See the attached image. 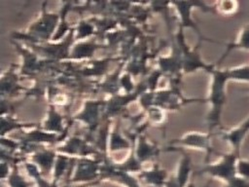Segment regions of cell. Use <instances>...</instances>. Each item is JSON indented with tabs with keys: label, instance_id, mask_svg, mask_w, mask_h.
<instances>
[{
	"label": "cell",
	"instance_id": "1",
	"mask_svg": "<svg viewBox=\"0 0 249 187\" xmlns=\"http://www.w3.org/2000/svg\"><path fill=\"white\" fill-rule=\"evenodd\" d=\"M212 83L209 94V101L211 102V111L207 117L209 129H213L220 124L221 113L223 106L226 103V84L229 80L227 70L212 69Z\"/></svg>",
	"mask_w": 249,
	"mask_h": 187
},
{
	"label": "cell",
	"instance_id": "2",
	"mask_svg": "<svg viewBox=\"0 0 249 187\" xmlns=\"http://www.w3.org/2000/svg\"><path fill=\"white\" fill-rule=\"evenodd\" d=\"M239 158V154L231 151L230 154L223 155L222 159L213 165L206 166L202 170L213 177L229 181L236 176V161Z\"/></svg>",
	"mask_w": 249,
	"mask_h": 187
},
{
	"label": "cell",
	"instance_id": "3",
	"mask_svg": "<svg viewBox=\"0 0 249 187\" xmlns=\"http://www.w3.org/2000/svg\"><path fill=\"white\" fill-rule=\"evenodd\" d=\"M248 132H249V117L245 119L238 126L222 132V137L231 145L233 152L239 154L242 141L244 140Z\"/></svg>",
	"mask_w": 249,
	"mask_h": 187
},
{
	"label": "cell",
	"instance_id": "4",
	"mask_svg": "<svg viewBox=\"0 0 249 187\" xmlns=\"http://www.w3.org/2000/svg\"><path fill=\"white\" fill-rule=\"evenodd\" d=\"M232 50H241V51H249V22L245 23L239 30L236 39L233 42H231L227 45V49L224 55L219 59V62L223 60L229 53Z\"/></svg>",
	"mask_w": 249,
	"mask_h": 187
},
{
	"label": "cell",
	"instance_id": "5",
	"mask_svg": "<svg viewBox=\"0 0 249 187\" xmlns=\"http://www.w3.org/2000/svg\"><path fill=\"white\" fill-rule=\"evenodd\" d=\"M186 145L198 147L201 149H206L207 151H211L210 148V138L209 134H200V133H193L185 136L182 140Z\"/></svg>",
	"mask_w": 249,
	"mask_h": 187
},
{
	"label": "cell",
	"instance_id": "6",
	"mask_svg": "<svg viewBox=\"0 0 249 187\" xmlns=\"http://www.w3.org/2000/svg\"><path fill=\"white\" fill-rule=\"evenodd\" d=\"M229 80L249 83V64H242L227 69Z\"/></svg>",
	"mask_w": 249,
	"mask_h": 187
},
{
	"label": "cell",
	"instance_id": "7",
	"mask_svg": "<svg viewBox=\"0 0 249 187\" xmlns=\"http://www.w3.org/2000/svg\"><path fill=\"white\" fill-rule=\"evenodd\" d=\"M191 171V167H190V160L188 157H185L184 160L181 163V166L178 169V173L176 176V182L181 186V187H185L188 178H189V174Z\"/></svg>",
	"mask_w": 249,
	"mask_h": 187
},
{
	"label": "cell",
	"instance_id": "8",
	"mask_svg": "<svg viewBox=\"0 0 249 187\" xmlns=\"http://www.w3.org/2000/svg\"><path fill=\"white\" fill-rule=\"evenodd\" d=\"M239 8V4L235 1H224V2H220L217 4V11H219L220 13H222L223 15H234Z\"/></svg>",
	"mask_w": 249,
	"mask_h": 187
},
{
	"label": "cell",
	"instance_id": "9",
	"mask_svg": "<svg viewBox=\"0 0 249 187\" xmlns=\"http://www.w3.org/2000/svg\"><path fill=\"white\" fill-rule=\"evenodd\" d=\"M236 175L249 181V160L238 158L236 161Z\"/></svg>",
	"mask_w": 249,
	"mask_h": 187
},
{
	"label": "cell",
	"instance_id": "10",
	"mask_svg": "<svg viewBox=\"0 0 249 187\" xmlns=\"http://www.w3.org/2000/svg\"><path fill=\"white\" fill-rule=\"evenodd\" d=\"M225 187H249V181L236 175L231 180L227 181Z\"/></svg>",
	"mask_w": 249,
	"mask_h": 187
},
{
	"label": "cell",
	"instance_id": "11",
	"mask_svg": "<svg viewBox=\"0 0 249 187\" xmlns=\"http://www.w3.org/2000/svg\"><path fill=\"white\" fill-rule=\"evenodd\" d=\"M9 184L11 187H27V183L18 174H13L9 178Z\"/></svg>",
	"mask_w": 249,
	"mask_h": 187
},
{
	"label": "cell",
	"instance_id": "12",
	"mask_svg": "<svg viewBox=\"0 0 249 187\" xmlns=\"http://www.w3.org/2000/svg\"><path fill=\"white\" fill-rule=\"evenodd\" d=\"M246 92L248 93V97H249V89H247V90H246Z\"/></svg>",
	"mask_w": 249,
	"mask_h": 187
}]
</instances>
